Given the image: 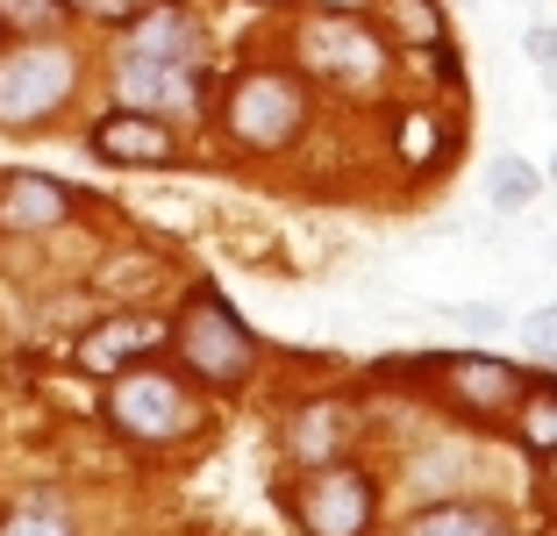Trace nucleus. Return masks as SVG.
Returning a JSON list of instances; mask_svg holds the SVG:
<instances>
[{
  "label": "nucleus",
  "instance_id": "nucleus-1",
  "mask_svg": "<svg viewBox=\"0 0 557 536\" xmlns=\"http://www.w3.org/2000/svg\"><path fill=\"white\" fill-rule=\"evenodd\" d=\"M164 343H172V351L186 357V373H200L208 387H244L250 365H258V343H250L244 315H236L214 287L186 293L180 322H164Z\"/></svg>",
  "mask_w": 557,
  "mask_h": 536
},
{
  "label": "nucleus",
  "instance_id": "nucleus-2",
  "mask_svg": "<svg viewBox=\"0 0 557 536\" xmlns=\"http://www.w3.org/2000/svg\"><path fill=\"white\" fill-rule=\"evenodd\" d=\"M222 122L244 150H286L308 130V94L294 72H244L222 100Z\"/></svg>",
  "mask_w": 557,
  "mask_h": 536
},
{
  "label": "nucleus",
  "instance_id": "nucleus-3",
  "mask_svg": "<svg viewBox=\"0 0 557 536\" xmlns=\"http://www.w3.org/2000/svg\"><path fill=\"white\" fill-rule=\"evenodd\" d=\"M108 423L122 429V437L136 443H172L186 437V429L200 423L194 415V393L180 387V379L164 373V365H129V373H115V393H108Z\"/></svg>",
  "mask_w": 557,
  "mask_h": 536
},
{
  "label": "nucleus",
  "instance_id": "nucleus-4",
  "mask_svg": "<svg viewBox=\"0 0 557 536\" xmlns=\"http://www.w3.org/2000/svg\"><path fill=\"white\" fill-rule=\"evenodd\" d=\"M79 65H72L65 44H29L15 58H0V130H29L72 100Z\"/></svg>",
  "mask_w": 557,
  "mask_h": 536
},
{
  "label": "nucleus",
  "instance_id": "nucleus-5",
  "mask_svg": "<svg viewBox=\"0 0 557 536\" xmlns=\"http://www.w3.org/2000/svg\"><path fill=\"white\" fill-rule=\"evenodd\" d=\"M308 536H364L372 529V479L358 465H314V479L294 501Z\"/></svg>",
  "mask_w": 557,
  "mask_h": 536
},
{
  "label": "nucleus",
  "instance_id": "nucleus-6",
  "mask_svg": "<svg viewBox=\"0 0 557 536\" xmlns=\"http://www.w3.org/2000/svg\"><path fill=\"white\" fill-rule=\"evenodd\" d=\"M429 373L450 387V401H458L465 415H515V401H522V387H529L522 365L486 357V351H443V357H429Z\"/></svg>",
  "mask_w": 557,
  "mask_h": 536
},
{
  "label": "nucleus",
  "instance_id": "nucleus-7",
  "mask_svg": "<svg viewBox=\"0 0 557 536\" xmlns=\"http://www.w3.org/2000/svg\"><path fill=\"white\" fill-rule=\"evenodd\" d=\"M308 58H314V72H329V80H379L386 44H379L350 8H336L329 22H314V29H308Z\"/></svg>",
  "mask_w": 557,
  "mask_h": 536
},
{
  "label": "nucleus",
  "instance_id": "nucleus-8",
  "mask_svg": "<svg viewBox=\"0 0 557 536\" xmlns=\"http://www.w3.org/2000/svg\"><path fill=\"white\" fill-rule=\"evenodd\" d=\"M122 100L144 114H194L208 100V72L200 65H150V58H122Z\"/></svg>",
  "mask_w": 557,
  "mask_h": 536
},
{
  "label": "nucleus",
  "instance_id": "nucleus-9",
  "mask_svg": "<svg viewBox=\"0 0 557 536\" xmlns=\"http://www.w3.org/2000/svg\"><path fill=\"white\" fill-rule=\"evenodd\" d=\"M86 144H94V158H108V165H172V158H180L172 122H164V114H144V108L108 114Z\"/></svg>",
  "mask_w": 557,
  "mask_h": 536
},
{
  "label": "nucleus",
  "instance_id": "nucleus-10",
  "mask_svg": "<svg viewBox=\"0 0 557 536\" xmlns=\"http://www.w3.org/2000/svg\"><path fill=\"white\" fill-rule=\"evenodd\" d=\"M164 343V322L158 315H108V322H94L79 337V365L86 373H129V365H144L150 351Z\"/></svg>",
  "mask_w": 557,
  "mask_h": 536
},
{
  "label": "nucleus",
  "instance_id": "nucleus-11",
  "mask_svg": "<svg viewBox=\"0 0 557 536\" xmlns=\"http://www.w3.org/2000/svg\"><path fill=\"white\" fill-rule=\"evenodd\" d=\"M72 215V186H58V179L44 172H15L8 186H0V229H58Z\"/></svg>",
  "mask_w": 557,
  "mask_h": 536
},
{
  "label": "nucleus",
  "instance_id": "nucleus-12",
  "mask_svg": "<svg viewBox=\"0 0 557 536\" xmlns=\"http://www.w3.org/2000/svg\"><path fill=\"white\" fill-rule=\"evenodd\" d=\"M344 443H350V407L344 401H308L286 423V451L300 465H329V458H344Z\"/></svg>",
  "mask_w": 557,
  "mask_h": 536
},
{
  "label": "nucleus",
  "instance_id": "nucleus-13",
  "mask_svg": "<svg viewBox=\"0 0 557 536\" xmlns=\"http://www.w3.org/2000/svg\"><path fill=\"white\" fill-rule=\"evenodd\" d=\"M408 536H508V515L479 501H436L408 522Z\"/></svg>",
  "mask_w": 557,
  "mask_h": 536
},
{
  "label": "nucleus",
  "instance_id": "nucleus-14",
  "mask_svg": "<svg viewBox=\"0 0 557 536\" xmlns=\"http://www.w3.org/2000/svg\"><path fill=\"white\" fill-rule=\"evenodd\" d=\"M515 423H522L529 451H550L557 443V379H529L522 401H515Z\"/></svg>",
  "mask_w": 557,
  "mask_h": 536
},
{
  "label": "nucleus",
  "instance_id": "nucleus-15",
  "mask_svg": "<svg viewBox=\"0 0 557 536\" xmlns=\"http://www.w3.org/2000/svg\"><path fill=\"white\" fill-rule=\"evenodd\" d=\"M486 194H493V208H529V200L543 194V172L529 158H515V150H500V158H493V172H486Z\"/></svg>",
  "mask_w": 557,
  "mask_h": 536
},
{
  "label": "nucleus",
  "instance_id": "nucleus-16",
  "mask_svg": "<svg viewBox=\"0 0 557 536\" xmlns=\"http://www.w3.org/2000/svg\"><path fill=\"white\" fill-rule=\"evenodd\" d=\"M386 22H394L408 44H422V50L443 36V8H436V0H386Z\"/></svg>",
  "mask_w": 557,
  "mask_h": 536
},
{
  "label": "nucleus",
  "instance_id": "nucleus-17",
  "mask_svg": "<svg viewBox=\"0 0 557 536\" xmlns=\"http://www.w3.org/2000/svg\"><path fill=\"white\" fill-rule=\"evenodd\" d=\"M0 536H79V529L65 522V508H58V501H22L15 515L0 522Z\"/></svg>",
  "mask_w": 557,
  "mask_h": 536
},
{
  "label": "nucleus",
  "instance_id": "nucleus-18",
  "mask_svg": "<svg viewBox=\"0 0 557 536\" xmlns=\"http://www.w3.org/2000/svg\"><path fill=\"white\" fill-rule=\"evenodd\" d=\"M65 15V0H0V29H50V22Z\"/></svg>",
  "mask_w": 557,
  "mask_h": 536
},
{
  "label": "nucleus",
  "instance_id": "nucleus-19",
  "mask_svg": "<svg viewBox=\"0 0 557 536\" xmlns=\"http://www.w3.org/2000/svg\"><path fill=\"white\" fill-rule=\"evenodd\" d=\"M429 150H436V114H408V122H400V158L429 165Z\"/></svg>",
  "mask_w": 557,
  "mask_h": 536
},
{
  "label": "nucleus",
  "instance_id": "nucleus-20",
  "mask_svg": "<svg viewBox=\"0 0 557 536\" xmlns=\"http://www.w3.org/2000/svg\"><path fill=\"white\" fill-rule=\"evenodd\" d=\"M522 337H529V351H536V357H557V308H536L522 322Z\"/></svg>",
  "mask_w": 557,
  "mask_h": 536
},
{
  "label": "nucleus",
  "instance_id": "nucleus-21",
  "mask_svg": "<svg viewBox=\"0 0 557 536\" xmlns=\"http://www.w3.org/2000/svg\"><path fill=\"white\" fill-rule=\"evenodd\" d=\"M79 15H94V22H136L150 8V0H72Z\"/></svg>",
  "mask_w": 557,
  "mask_h": 536
},
{
  "label": "nucleus",
  "instance_id": "nucleus-22",
  "mask_svg": "<svg viewBox=\"0 0 557 536\" xmlns=\"http://www.w3.org/2000/svg\"><path fill=\"white\" fill-rule=\"evenodd\" d=\"M522 44H529V58H536L543 72H557V29H543V22H536V29H529Z\"/></svg>",
  "mask_w": 557,
  "mask_h": 536
},
{
  "label": "nucleus",
  "instance_id": "nucleus-23",
  "mask_svg": "<svg viewBox=\"0 0 557 536\" xmlns=\"http://www.w3.org/2000/svg\"><path fill=\"white\" fill-rule=\"evenodd\" d=\"M450 322H465V329H500V308H450Z\"/></svg>",
  "mask_w": 557,
  "mask_h": 536
},
{
  "label": "nucleus",
  "instance_id": "nucleus-24",
  "mask_svg": "<svg viewBox=\"0 0 557 536\" xmlns=\"http://www.w3.org/2000/svg\"><path fill=\"white\" fill-rule=\"evenodd\" d=\"M543 458H550V487H557V443H550V451H543Z\"/></svg>",
  "mask_w": 557,
  "mask_h": 536
},
{
  "label": "nucleus",
  "instance_id": "nucleus-25",
  "mask_svg": "<svg viewBox=\"0 0 557 536\" xmlns=\"http://www.w3.org/2000/svg\"><path fill=\"white\" fill-rule=\"evenodd\" d=\"M250 8H294V0H250Z\"/></svg>",
  "mask_w": 557,
  "mask_h": 536
},
{
  "label": "nucleus",
  "instance_id": "nucleus-26",
  "mask_svg": "<svg viewBox=\"0 0 557 536\" xmlns=\"http://www.w3.org/2000/svg\"><path fill=\"white\" fill-rule=\"evenodd\" d=\"M543 179H557V150H550V165H543Z\"/></svg>",
  "mask_w": 557,
  "mask_h": 536
}]
</instances>
